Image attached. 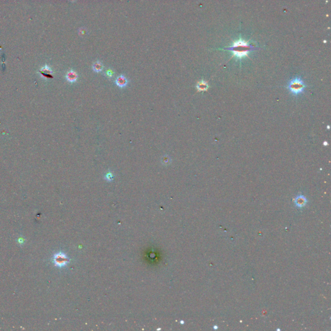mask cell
Instances as JSON below:
<instances>
[{"mask_svg":"<svg viewBox=\"0 0 331 331\" xmlns=\"http://www.w3.org/2000/svg\"><path fill=\"white\" fill-rule=\"evenodd\" d=\"M208 83L204 81V80H201V81L197 83V84L196 85V87L197 89V90L199 91H207V89H208Z\"/></svg>","mask_w":331,"mask_h":331,"instance_id":"obj_6","label":"cell"},{"mask_svg":"<svg viewBox=\"0 0 331 331\" xmlns=\"http://www.w3.org/2000/svg\"><path fill=\"white\" fill-rule=\"evenodd\" d=\"M253 49L254 47L250 45L247 41L240 39L234 41L232 46L224 49L230 51L233 53V56L241 60L244 57L248 56V53Z\"/></svg>","mask_w":331,"mask_h":331,"instance_id":"obj_1","label":"cell"},{"mask_svg":"<svg viewBox=\"0 0 331 331\" xmlns=\"http://www.w3.org/2000/svg\"><path fill=\"white\" fill-rule=\"evenodd\" d=\"M52 261H53L55 266L62 268V267L66 266L70 262V259L67 257V255L65 253L60 252L56 253L53 255Z\"/></svg>","mask_w":331,"mask_h":331,"instance_id":"obj_3","label":"cell"},{"mask_svg":"<svg viewBox=\"0 0 331 331\" xmlns=\"http://www.w3.org/2000/svg\"><path fill=\"white\" fill-rule=\"evenodd\" d=\"M180 323H182V324H183V323H184V322H183V321H180Z\"/></svg>","mask_w":331,"mask_h":331,"instance_id":"obj_13","label":"cell"},{"mask_svg":"<svg viewBox=\"0 0 331 331\" xmlns=\"http://www.w3.org/2000/svg\"><path fill=\"white\" fill-rule=\"evenodd\" d=\"M306 87H307V85L299 77H296L292 79L287 85V89L288 91L294 96H297L299 94L302 93Z\"/></svg>","mask_w":331,"mask_h":331,"instance_id":"obj_2","label":"cell"},{"mask_svg":"<svg viewBox=\"0 0 331 331\" xmlns=\"http://www.w3.org/2000/svg\"><path fill=\"white\" fill-rule=\"evenodd\" d=\"M307 199L304 195H297L296 198H295L294 204L297 208H301L303 207H304L307 204Z\"/></svg>","mask_w":331,"mask_h":331,"instance_id":"obj_4","label":"cell"},{"mask_svg":"<svg viewBox=\"0 0 331 331\" xmlns=\"http://www.w3.org/2000/svg\"><path fill=\"white\" fill-rule=\"evenodd\" d=\"M113 175L112 173H111V172H109V173H107L105 175V179L108 181H111V180H113Z\"/></svg>","mask_w":331,"mask_h":331,"instance_id":"obj_11","label":"cell"},{"mask_svg":"<svg viewBox=\"0 0 331 331\" xmlns=\"http://www.w3.org/2000/svg\"><path fill=\"white\" fill-rule=\"evenodd\" d=\"M40 73H41V74H43L44 76H47V77L52 78V76L51 75V71L50 70V69H49L48 67H46L43 69L42 70H41V71H40Z\"/></svg>","mask_w":331,"mask_h":331,"instance_id":"obj_9","label":"cell"},{"mask_svg":"<svg viewBox=\"0 0 331 331\" xmlns=\"http://www.w3.org/2000/svg\"><path fill=\"white\" fill-rule=\"evenodd\" d=\"M162 162L164 165H168L171 163V158H169V157L167 156V155L164 156L162 158Z\"/></svg>","mask_w":331,"mask_h":331,"instance_id":"obj_10","label":"cell"},{"mask_svg":"<svg viewBox=\"0 0 331 331\" xmlns=\"http://www.w3.org/2000/svg\"><path fill=\"white\" fill-rule=\"evenodd\" d=\"M77 77H78V75L76 74V73H75L74 71H69V73L67 74V78L69 80V82H75L77 79Z\"/></svg>","mask_w":331,"mask_h":331,"instance_id":"obj_7","label":"cell"},{"mask_svg":"<svg viewBox=\"0 0 331 331\" xmlns=\"http://www.w3.org/2000/svg\"><path fill=\"white\" fill-rule=\"evenodd\" d=\"M113 71H111V70H110V69H109V70H108V71L106 72V74H107V76L111 77V76H113Z\"/></svg>","mask_w":331,"mask_h":331,"instance_id":"obj_12","label":"cell"},{"mask_svg":"<svg viewBox=\"0 0 331 331\" xmlns=\"http://www.w3.org/2000/svg\"><path fill=\"white\" fill-rule=\"evenodd\" d=\"M103 67H103L102 63L100 62H95L93 65V69L94 71L96 72V73H99V72L102 71L103 70Z\"/></svg>","mask_w":331,"mask_h":331,"instance_id":"obj_8","label":"cell"},{"mask_svg":"<svg viewBox=\"0 0 331 331\" xmlns=\"http://www.w3.org/2000/svg\"><path fill=\"white\" fill-rule=\"evenodd\" d=\"M116 83L120 87H124L127 84V80L123 75H120L116 78Z\"/></svg>","mask_w":331,"mask_h":331,"instance_id":"obj_5","label":"cell"}]
</instances>
